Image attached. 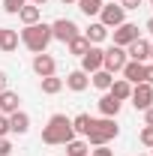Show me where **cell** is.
Listing matches in <instances>:
<instances>
[{
  "mask_svg": "<svg viewBox=\"0 0 153 156\" xmlns=\"http://www.w3.org/2000/svg\"><path fill=\"white\" fill-rule=\"evenodd\" d=\"M75 138V129H72V120L66 114H54L48 120V126L42 129V141L45 144H51V147H57V144H69Z\"/></svg>",
  "mask_w": 153,
  "mask_h": 156,
  "instance_id": "6da1fadb",
  "label": "cell"
},
{
  "mask_svg": "<svg viewBox=\"0 0 153 156\" xmlns=\"http://www.w3.org/2000/svg\"><path fill=\"white\" fill-rule=\"evenodd\" d=\"M51 24H42V21H36V24H27L24 30H21V42L33 51V54H42L45 48H48V42H51Z\"/></svg>",
  "mask_w": 153,
  "mask_h": 156,
  "instance_id": "7a4b0ae2",
  "label": "cell"
},
{
  "mask_svg": "<svg viewBox=\"0 0 153 156\" xmlns=\"http://www.w3.org/2000/svg\"><path fill=\"white\" fill-rule=\"evenodd\" d=\"M117 123L114 117H99V120H93L90 123V132H87V144H93V147H102V144H108L111 138H117Z\"/></svg>",
  "mask_w": 153,
  "mask_h": 156,
  "instance_id": "3957f363",
  "label": "cell"
},
{
  "mask_svg": "<svg viewBox=\"0 0 153 156\" xmlns=\"http://www.w3.org/2000/svg\"><path fill=\"white\" fill-rule=\"evenodd\" d=\"M123 21H126V9H123L120 3H114V0H111V3H102V9H99V24H105V27L111 30V27H120Z\"/></svg>",
  "mask_w": 153,
  "mask_h": 156,
  "instance_id": "277c9868",
  "label": "cell"
},
{
  "mask_svg": "<svg viewBox=\"0 0 153 156\" xmlns=\"http://www.w3.org/2000/svg\"><path fill=\"white\" fill-rule=\"evenodd\" d=\"M126 60H129V57H126V51H123L120 45H111L108 51H102V69L114 75V72H120V69L126 66Z\"/></svg>",
  "mask_w": 153,
  "mask_h": 156,
  "instance_id": "5b68a950",
  "label": "cell"
},
{
  "mask_svg": "<svg viewBox=\"0 0 153 156\" xmlns=\"http://www.w3.org/2000/svg\"><path fill=\"white\" fill-rule=\"evenodd\" d=\"M51 36L57 39V42H69V39L81 36V33H78V24L72 18H57L51 24Z\"/></svg>",
  "mask_w": 153,
  "mask_h": 156,
  "instance_id": "8992f818",
  "label": "cell"
},
{
  "mask_svg": "<svg viewBox=\"0 0 153 156\" xmlns=\"http://www.w3.org/2000/svg\"><path fill=\"white\" fill-rule=\"evenodd\" d=\"M132 105L138 108V111H147L153 105V84H147V81H141V84H135L132 87Z\"/></svg>",
  "mask_w": 153,
  "mask_h": 156,
  "instance_id": "52a82bcc",
  "label": "cell"
},
{
  "mask_svg": "<svg viewBox=\"0 0 153 156\" xmlns=\"http://www.w3.org/2000/svg\"><path fill=\"white\" fill-rule=\"evenodd\" d=\"M96 69H102V48L90 45V48H87V54H81V72L93 75Z\"/></svg>",
  "mask_w": 153,
  "mask_h": 156,
  "instance_id": "ba28073f",
  "label": "cell"
},
{
  "mask_svg": "<svg viewBox=\"0 0 153 156\" xmlns=\"http://www.w3.org/2000/svg\"><path fill=\"white\" fill-rule=\"evenodd\" d=\"M138 39V24H129V21H123L120 27H114V45H120V48H126L129 42H135Z\"/></svg>",
  "mask_w": 153,
  "mask_h": 156,
  "instance_id": "9c48e42d",
  "label": "cell"
},
{
  "mask_svg": "<svg viewBox=\"0 0 153 156\" xmlns=\"http://www.w3.org/2000/svg\"><path fill=\"white\" fill-rule=\"evenodd\" d=\"M54 69H57V60L51 57V54H36L33 57V72H36L39 78H48V75H54Z\"/></svg>",
  "mask_w": 153,
  "mask_h": 156,
  "instance_id": "30bf717a",
  "label": "cell"
},
{
  "mask_svg": "<svg viewBox=\"0 0 153 156\" xmlns=\"http://www.w3.org/2000/svg\"><path fill=\"white\" fill-rule=\"evenodd\" d=\"M126 57H129V60H138V63H144V60L150 57V42L138 36L135 42H129V45H126Z\"/></svg>",
  "mask_w": 153,
  "mask_h": 156,
  "instance_id": "8fae6325",
  "label": "cell"
},
{
  "mask_svg": "<svg viewBox=\"0 0 153 156\" xmlns=\"http://www.w3.org/2000/svg\"><path fill=\"white\" fill-rule=\"evenodd\" d=\"M120 72H123V78L135 87V84L144 81V63H138V60H126V66H123Z\"/></svg>",
  "mask_w": 153,
  "mask_h": 156,
  "instance_id": "7c38bea8",
  "label": "cell"
},
{
  "mask_svg": "<svg viewBox=\"0 0 153 156\" xmlns=\"http://www.w3.org/2000/svg\"><path fill=\"white\" fill-rule=\"evenodd\" d=\"M69 90H75V93H81V90H87V84H90V75L87 72H81V69H72L69 75H66V81H63Z\"/></svg>",
  "mask_w": 153,
  "mask_h": 156,
  "instance_id": "4fadbf2b",
  "label": "cell"
},
{
  "mask_svg": "<svg viewBox=\"0 0 153 156\" xmlns=\"http://www.w3.org/2000/svg\"><path fill=\"white\" fill-rule=\"evenodd\" d=\"M18 93H15V90H9V87H6V90H3V93H0V114H15V111H18Z\"/></svg>",
  "mask_w": 153,
  "mask_h": 156,
  "instance_id": "5bb4252c",
  "label": "cell"
},
{
  "mask_svg": "<svg viewBox=\"0 0 153 156\" xmlns=\"http://www.w3.org/2000/svg\"><path fill=\"white\" fill-rule=\"evenodd\" d=\"M108 93H111L114 99H120V102H126V99L132 96V84H129L126 78H114L111 87H108Z\"/></svg>",
  "mask_w": 153,
  "mask_h": 156,
  "instance_id": "9a60e30c",
  "label": "cell"
},
{
  "mask_svg": "<svg viewBox=\"0 0 153 156\" xmlns=\"http://www.w3.org/2000/svg\"><path fill=\"white\" fill-rule=\"evenodd\" d=\"M30 129V117L24 114V111H15V114H9V132H15V135H24Z\"/></svg>",
  "mask_w": 153,
  "mask_h": 156,
  "instance_id": "2e32d148",
  "label": "cell"
},
{
  "mask_svg": "<svg viewBox=\"0 0 153 156\" xmlns=\"http://www.w3.org/2000/svg\"><path fill=\"white\" fill-rule=\"evenodd\" d=\"M120 105H123V102L114 99L111 93H105V96L99 99V111H102V117H117V114H120Z\"/></svg>",
  "mask_w": 153,
  "mask_h": 156,
  "instance_id": "e0dca14e",
  "label": "cell"
},
{
  "mask_svg": "<svg viewBox=\"0 0 153 156\" xmlns=\"http://www.w3.org/2000/svg\"><path fill=\"white\" fill-rule=\"evenodd\" d=\"M18 48V30L0 27V51H15Z\"/></svg>",
  "mask_w": 153,
  "mask_h": 156,
  "instance_id": "ac0fdd59",
  "label": "cell"
},
{
  "mask_svg": "<svg viewBox=\"0 0 153 156\" xmlns=\"http://www.w3.org/2000/svg\"><path fill=\"white\" fill-rule=\"evenodd\" d=\"M18 18H21L24 27H27V24H36V21L42 18V9L33 6V3H24V6H21V12H18Z\"/></svg>",
  "mask_w": 153,
  "mask_h": 156,
  "instance_id": "d6986e66",
  "label": "cell"
},
{
  "mask_svg": "<svg viewBox=\"0 0 153 156\" xmlns=\"http://www.w3.org/2000/svg\"><path fill=\"white\" fill-rule=\"evenodd\" d=\"M105 36H108V27H105V24H99V21H93V24H90V27L84 30V39H87L90 45H96V42H102Z\"/></svg>",
  "mask_w": 153,
  "mask_h": 156,
  "instance_id": "ffe728a7",
  "label": "cell"
},
{
  "mask_svg": "<svg viewBox=\"0 0 153 156\" xmlns=\"http://www.w3.org/2000/svg\"><path fill=\"white\" fill-rule=\"evenodd\" d=\"M90 81H93V87H96V90H105V93H108V87H111L114 75H111V72H105V69H96L93 75H90Z\"/></svg>",
  "mask_w": 153,
  "mask_h": 156,
  "instance_id": "44dd1931",
  "label": "cell"
},
{
  "mask_svg": "<svg viewBox=\"0 0 153 156\" xmlns=\"http://www.w3.org/2000/svg\"><path fill=\"white\" fill-rule=\"evenodd\" d=\"M60 90H63V78H57V75L42 78V93H45V96H54V93H60Z\"/></svg>",
  "mask_w": 153,
  "mask_h": 156,
  "instance_id": "7402d4cb",
  "label": "cell"
},
{
  "mask_svg": "<svg viewBox=\"0 0 153 156\" xmlns=\"http://www.w3.org/2000/svg\"><path fill=\"white\" fill-rule=\"evenodd\" d=\"M78 9L87 15V18H93V15H99V9H102V0H75Z\"/></svg>",
  "mask_w": 153,
  "mask_h": 156,
  "instance_id": "603a6c76",
  "label": "cell"
},
{
  "mask_svg": "<svg viewBox=\"0 0 153 156\" xmlns=\"http://www.w3.org/2000/svg\"><path fill=\"white\" fill-rule=\"evenodd\" d=\"M90 123H93V117H90V114H78L75 120H72L75 135H87V132H90Z\"/></svg>",
  "mask_w": 153,
  "mask_h": 156,
  "instance_id": "cb8c5ba5",
  "label": "cell"
},
{
  "mask_svg": "<svg viewBox=\"0 0 153 156\" xmlns=\"http://www.w3.org/2000/svg\"><path fill=\"white\" fill-rule=\"evenodd\" d=\"M66 153H69V156H87V153H90V144H87V141H75V138H72V141L66 144Z\"/></svg>",
  "mask_w": 153,
  "mask_h": 156,
  "instance_id": "d4e9b609",
  "label": "cell"
},
{
  "mask_svg": "<svg viewBox=\"0 0 153 156\" xmlns=\"http://www.w3.org/2000/svg\"><path fill=\"white\" fill-rule=\"evenodd\" d=\"M66 45H69V51H72V54H78V57H81V54H87V48H90V42H87L84 36H75V39H69Z\"/></svg>",
  "mask_w": 153,
  "mask_h": 156,
  "instance_id": "484cf974",
  "label": "cell"
},
{
  "mask_svg": "<svg viewBox=\"0 0 153 156\" xmlns=\"http://www.w3.org/2000/svg\"><path fill=\"white\" fill-rule=\"evenodd\" d=\"M27 0H3V9L9 12V15H18L21 12V6H24Z\"/></svg>",
  "mask_w": 153,
  "mask_h": 156,
  "instance_id": "4316f807",
  "label": "cell"
},
{
  "mask_svg": "<svg viewBox=\"0 0 153 156\" xmlns=\"http://www.w3.org/2000/svg\"><path fill=\"white\" fill-rule=\"evenodd\" d=\"M138 141H141L144 147H153V126H144L141 135H138Z\"/></svg>",
  "mask_w": 153,
  "mask_h": 156,
  "instance_id": "83f0119b",
  "label": "cell"
},
{
  "mask_svg": "<svg viewBox=\"0 0 153 156\" xmlns=\"http://www.w3.org/2000/svg\"><path fill=\"white\" fill-rule=\"evenodd\" d=\"M12 153V141L9 138H0V156H9Z\"/></svg>",
  "mask_w": 153,
  "mask_h": 156,
  "instance_id": "f1b7e54d",
  "label": "cell"
},
{
  "mask_svg": "<svg viewBox=\"0 0 153 156\" xmlns=\"http://www.w3.org/2000/svg\"><path fill=\"white\" fill-rule=\"evenodd\" d=\"M6 135H9V117L0 114V138H6Z\"/></svg>",
  "mask_w": 153,
  "mask_h": 156,
  "instance_id": "f546056e",
  "label": "cell"
},
{
  "mask_svg": "<svg viewBox=\"0 0 153 156\" xmlns=\"http://www.w3.org/2000/svg\"><path fill=\"white\" fill-rule=\"evenodd\" d=\"M141 3H144V0H120V6H123V9H138Z\"/></svg>",
  "mask_w": 153,
  "mask_h": 156,
  "instance_id": "4dcf8cb0",
  "label": "cell"
},
{
  "mask_svg": "<svg viewBox=\"0 0 153 156\" xmlns=\"http://www.w3.org/2000/svg\"><path fill=\"white\" fill-rule=\"evenodd\" d=\"M90 156H114V153H111V150H108V147L102 144V147H96V150H90Z\"/></svg>",
  "mask_w": 153,
  "mask_h": 156,
  "instance_id": "1f68e13d",
  "label": "cell"
},
{
  "mask_svg": "<svg viewBox=\"0 0 153 156\" xmlns=\"http://www.w3.org/2000/svg\"><path fill=\"white\" fill-rule=\"evenodd\" d=\"M144 81H147V84H153V63H150V66L144 63Z\"/></svg>",
  "mask_w": 153,
  "mask_h": 156,
  "instance_id": "d6a6232c",
  "label": "cell"
},
{
  "mask_svg": "<svg viewBox=\"0 0 153 156\" xmlns=\"http://www.w3.org/2000/svg\"><path fill=\"white\" fill-rule=\"evenodd\" d=\"M144 120H147V126H153V105L147 108V111H144Z\"/></svg>",
  "mask_w": 153,
  "mask_h": 156,
  "instance_id": "836d02e7",
  "label": "cell"
},
{
  "mask_svg": "<svg viewBox=\"0 0 153 156\" xmlns=\"http://www.w3.org/2000/svg\"><path fill=\"white\" fill-rule=\"evenodd\" d=\"M3 90H6V72L0 69V93H3Z\"/></svg>",
  "mask_w": 153,
  "mask_h": 156,
  "instance_id": "e575fe53",
  "label": "cell"
},
{
  "mask_svg": "<svg viewBox=\"0 0 153 156\" xmlns=\"http://www.w3.org/2000/svg\"><path fill=\"white\" fill-rule=\"evenodd\" d=\"M45 3H48V0H33V6H45Z\"/></svg>",
  "mask_w": 153,
  "mask_h": 156,
  "instance_id": "d590c367",
  "label": "cell"
},
{
  "mask_svg": "<svg viewBox=\"0 0 153 156\" xmlns=\"http://www.w3.org/2000/svg\"><path fill=\"white\" fill-rule=\"evenodd\" d=\"M147 30H150V33H153V18H150V21H147Z\"/></svg>",
  "mask_w": 153,
  "mask_h": 156,
  "instance_id": "8d00e7d4",
  "label": "cell"
},
{
  "mask_svg": "<svg viewBox=\"0 0 153 156\" xmlns=\"http://www.w3.org/2000/svg\"><path fill=\"white\" fill-rule=\"evenodd\" d=\"M150 60H153V42H150Z\"/></svg>",
  "mask_w": 153,
  "mask_h": 156,
  "instance_id": "74e56055",
  "label": "cell"
},
{
  "mask_svg": "<svg viewBox=\"0 0 153 156\" xmlns=\"http://www.w3.org/2000/svg\"><path fill=\"white\" fill-rule=\"evenodd\" d=\"M60 3H75V0H60Z\"/></svg>",
  "mask_w": 153,
  "mask_h": 156,
  "instance_id": "f35d334b",
  "label": "cell"
},
{
  "mask_svg": "<svg viewBox=\"0 0 153 156\" xmlns=\"http://www.w3.org/2000/svg\"><path fill=\"white\" fill-rule=\"evenodd\" d=\"M150 6H153V0H150Z\"/></svg>",
  "mask_w": 153,
  "mask_h": 156,
  "instance_id": "ab89813d",
  "label": "cell"
},
{
  "mask_svg": "<svg viewBox=\"0 0 153 156\" xmlns=\"http://www.w3.org/2000/svg\"><path fill=\"white\" fill-rule=\"evenodd\" d=\"M150 150H153V147H150ZM150 156H153V153H150Z\"/></svg>",
  "mask_w": 153,
  "mask_h": 156,
  "instance_id": "60d3db41",
  "label": "cell"
}]
</instances>
